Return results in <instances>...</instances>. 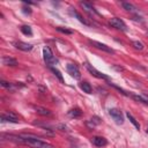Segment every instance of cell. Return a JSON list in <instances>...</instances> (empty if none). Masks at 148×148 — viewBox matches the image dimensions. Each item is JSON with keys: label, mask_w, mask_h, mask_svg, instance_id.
I'll list each match as a JSON object with an SVG mask.
<instances>
[{"label": "cell", "mask_w": 148, "mask_h": 148, "mask_svg": "<svg viewBox=\"0 0 148 148\" xmlns=\"http://www.w3.org/2000/svg\"><path fill=\"white\" fill-rule=\"evenodd\" d=\"M21 136H23V139H24L23 145H27V146H30V147H34V148H53L52 145L39 140L37 136H34V135H30V134H22Z\"/></svg>", "instance_id": "obj_1"}, {"label": "cell", "mask_w": 148, "mask_h": 148, "mask_svg": "<svg viewBox=\"0 0 148 148\" xmlns=\"http://www.w3.org/2000/svg\"><path fill=\"white\" fill-rule=\"evenodd\" d=\"M43 58H44L45 62H46L50 67H52L53 65L57 64V60L54 59L53 53H52V51H51V49H50L49 46H45V47L43 49Z\"/></svg>", "instance_id": "obj_2"}, {"label": "cell", "mask_w": 148, "mask_h": 148, "mask_svg": "<svg viewBox=\"0 0 148 148\" xmlns=\"http://www.w3.org/2000/svg\"><path fill=\"white\" fill-rule=\"evenodd\" d=\"M109 24L116 29H119V30H123V31H126L127 30V27L125 24V22L121 20V18H118V17H112L110 21H109Z\"/></svg>", "instance_id": "obj_3"}, {"label": "cell", "mask_w": 148, "mask_h": 148, "mask_svg": "<svg viewBox=\"0 0 148 148\" xmlns=\"http://www.w3.org/2000/svg\"><path fill=\"white\" fill-rule=\"evenodd\" d=\"M66 69H67L68 74H71V76H73L74 79L79 80V79L81 77V73H80V69H79V67H77L76 65H74V64H67V66H66Z\"/></svg>", "instance_id": "obj_4"}, {"label": "cell", "mask_w": 148, "mask_h": 148, "mask_svg": "<svg viewBox=\"0 0 148 148\" xmlns=\"http://www.w3.org/2000/svg\"><path fill=\"white\" fill-rule=\"evenodd\" d=\"M84 66H86V68L89 71V73H91L95 77H97V79H103V80H109V76H108V75H105V74H103V73H101V72H98V71H97L95 67H92L90 64L86 62Z\"/></svg>", "instance_id": "obj_5"}, {"label": "cell", "mask_w": 148, "mask_h": 148, "mask_svg": "<svg viewBox=\"0 0 148 148\" xmlns=\"http://www.w3.org/2000/svg\"><path fill=\"white\" fill-rule=\"evenodd\" d=\"M109 114L112 117V119L117 123V124H119V125H121L123 123H124V117H123V114H121V112L118 110V109H110L109 110Z\"/></svg>", "instance_id": "obj_6"}, {"label": "cell", "mask_w": 148, "mask_h": 148, "mask_svg": "<svg viewBox=\"0 0 148 148\" xmlns=\"http://www.w3.org/2000/svg\"><path fill=\"white\" fill-rule=\"evenodd\" d=\"M1 121H2V123L8 121V123H15V124H17L20 120H18V118H17L13 112H8V113H3V114L1 116Z\"/></svg>", "instance_id": "obj_7"}, {"label": "cell", "mask_w": 148, "mask_h": 148, "mask_svg": "<svg viewBox=\"0 0 148 148\" xmlns=\"http://www.w3.org/2000/svg\"><path fill=\"white\" fill-rule=\"evenodd\" d=\"M90 43H91V45H94L95 47H97V49H99V50H102V51H104V52L113 53V50H112L111 47H109L108 45L103 44V43H99V42H96V40H90Z\"/></svg>", "instance_id": "obj_8"}, {"label": "cell", "mask_w": 148, "mask_h": 148, "mask_svg": "<svg viewBox=\"0 0 148 148\" xmlns=\"http://www.w3.org/2000/svg\"><path fill=\"white\" fill-rule=\"evenodd\" d=\"M14 46L21 51H30L32 50V45L29 44V43H24V42H15L14 43Z\"/></svg>", "instance_id": "obj_9"}, {"label": "cell", "mask_w": 148, "mask_h": 148, "mask_svg": "<svg viewBox=\"0 0 148 148\" xmlns=\"http://www.w3.org/2000/svg\"><path fill=\"white\" fill-rule=\"evenodd\" d=\"M91 142H92V145H95L96 147H104V146H106V143H108L106 139L103 138V136H94V138L91 139Z\"/></svg>", "instance_id": "obj_10"}, {"label": "cell", "mask_w": 148, "mask_h": 148, "mask_svg": "<svg viewBox=\"0 0 148 148\" xmlns=\"http://www.w3.org/2000/svg\"><path fill=\"white\" fill-rule=\"evenodd\" d=\"M80 6L87 12V13H89V14H96V15H98V13H97V10L89 3V2H80Z\"/></svg>", "instance_id": "obj_11"}, {"label": "cell", "mask_w": 148, "mask_h": 148, "mask_svg": "<svg viewBox=\"0 0 148 148\" xmlns=\"http://www.w3.org/2000/svg\"><path fill=\"white\" fill-rule=\"evenodd\" d=\"M2 64L6 66H16L17 65V60L12 58V57H3L2 58Z\"/></svg>", "instance_id": "obj_12"}, {"label": "cell", "mask_w": 148, "mask_h": 148, "mask_svg": "<svg viewBox=\"0 0 148 148\" xmlns=\"http://www.w3.org/2000/svg\"><path fill=\"white\" fill-rule=\"evenodd\" d=\"M35 110L40 116H50L51 114V111L46 108H43V106H35Z\"/></svg>", "instance_id": "obj_13"}, {"label": "cell", "mask_w": 148, "mask_h": 148, "mask_svg": "<svg viewBox=\"0 0 148 148\" xmlns=\"http://www.w3.org/2000/svg\"><path fill=\"white\" fill-rule=\"evenodd\" d=\"M131 97L140 103H143V104H148V97L145 96V95H131Z\"/></svg>", "instance_id": "obj_14"}, {"label": "cell", "mask_w": 148, "mask_h": 148, "mask_svg": "<svg viewBox=\"0 0 148 148\" xmlns=\"http://www.w3.org/2000/svg\"><path fill=\"white\" fill-rule=\"evenodd\" d=\"M69 12H71V14H72V15H74V16H75V17H76L81 23H83V24H86V25H88V24H89V23H88V22H87L82 16H81V14H80V13H77L76 10H74L73 8H71V9H69Z\"/></svg>", "instance_id": "obj_15"}, {"label": "cell", "mask_w": 148, "mask_h": 148, "mask_svg": "<svg viewBox=\"0 0 148 148\" xmlns=\"http://www.w3.org/2000/svg\"><path fill=\"white\" fill-rule=\"evenodd\" d=\"M68 114H69L71 117H73V118H79V117L82 116V111H81L79 108H74V109H71V110L68 111Z\"/></svg>", "instance_id": "obj_16"}, {"label": "cell", "mask_w": 148, "mask_h": 148, "mask_svg": "<svg viewBox=\"0 0 148 148\" xmlns=\"http://www.w3.org/2000/svg\"><path fill=\"white\" fill-rule=\"evenodd\" d=\"M80 88L83 90V92H87V94H90L91 92V86L88 83V82H80Z\"/></svg>", "instance_id": "obj_17"}, {"label": "cell", "mask_w": 148, "mask_h": 148, "mask_svg": "<svg viewBox=\"0 0 148 148\" xmlns=\"http://www.w3.org/2000/svg\"><path fill=\"white\" fill-rule=\"evenodd\" d=\"M121 6H123L124 9H126L127 12H132V13L136 12V8H135L132 3H130V2H121Z\"/></svg>", "instance_id": "obj_18"}, {"label": "cell", "mask_w": 148, "mask_h": 148, "mask_svg": "<svg viewBox=\"0 0 148 148\" xmlns=\"http://www.w3.org/2000/svg\"><path fill=\"white\" fill-rule=\"evenodd\" d=\"M126 116H127V118L130 119V121L134 125V127H135V128H138V130H140V124L136 121V119H135V118H134L130 112H126Z\"/></svg>", "instance_id": "obj_19"}, {"label": "cell", "mask_w": 148, "mask_h": 148, "mask_svg": "<svg viewBox=\"0 0 148 148\" xmlns=\"http://www.w3.org/2000/svg\"><path fill=\"white\" fill-rule=\"evenodd\" d=\"M21 32L24 34V35H29V36L32 35V30H31V28L29 25H22L21 27Z\"/></svg>", "instance_id": "obj_20"}, {"label": "cell", "mask_w": 148, "mask_h": 148, "mask_svg": "<svg viewBox=\"0 0 148 148\" xmlns=\"http://www.w3.org/2000/svg\"><path fill=\"white\" fill-rule=\"evenodd\" d=\"M51 68V71H52V73L59 79V81H61V82H64V77H62V75H61V73H60V71H58L57 68H54V67H50Z\"/></svg>", "instance_id": "obj_21"}, {"label": "cell", "mask_w": 148, "mask_h": 148, "mask_svg": "<svg viewBox=\"0 0 148 148\" xmlns=\"http://www.w3.org/2000/svg\"><path fill=\"white\" fill-rule=\"evenodd\" d=\"M132 45H133L136 50H140V51L143 50V44H142L141 42H139V40H133V42H132Z\"/></svg>", "instance_id": "obj_22"}, {"label": "cell", "mask_w": 148, "mask_h": 148, "mask_svg": "<svg viewBox=\"0 0 148 148\" xmlns=\"http://www.w3.org/2000/svg\"><path fill=\"white\" fill-rule=\"evenodd\" d=\"M57 30H58L59 32H62V34H66V35H72V34H73V30H69V29H67V28L58 27V28H57Z\"/></svg>", "instance_id": "obj_23"}, {"label": "cell", "mask_w": 148, "mask_h": 148, "mask_svg": "<svg viewBox=\"0 0 148 148\" xmlns=\"http://www.w3.org/2000/svg\"><path fill=\"white\" fill-rule=\"evenodd\" d=\"M0 83H1V86H2L3 88H8V89H13V88H14L13 83H10V82H7V81H1Z\"/></svg>", "instance_id": "obj_24"}, {"label": "cell", "mask_w": 148, "mask_h": 148, "mask_svg": "<svg viewBox=\"0 0 148 148\" xmlns=\"http://www.w3.org/2000/svg\"><path fill=\"white\" fill-rule=\"evenodd\" d=\"M110 86H112L113 88H116L117 90H119V91H120V92H121L123 95H125V96H130V94H128V92H126V91H125L124 89H121V88H119L118 86H116V84H113V83H110Z\"/></svg>", "instance_id": "obj_25"}, {"label": "cell", "mask_w": 148, "mask_h": 148, "mask_svg": "<svg viewBox=\"0 0 148 148\" xmlns=\"http://www.w3.org/2000/svg\"><path fill=\"white\" fill-rule=\"evenodd\" d=\"M90 121H91V126H92V127H94L95 125L101 124V120H99V118H98V117H92V118L90 119Z\"/></svg>", "instance_id": "obj_26"}, {"label": "cell", "mask_w": 148, "mask_h": 148, "mask_svg": "<svg viewBox=\"0 0 148 148\" xmlns=\"http://www.w3.org/2000/svg\"><path fill=\"white\" fill-rule=\"evenodd\" d=\"M22 12L25 13V14H31V9H30L29 7H28V8H27V7H23V8H22Z\"/></svg>", "instance_id": "obj_27"}, {"label": "cell", "mask_w": 148, "mask_h": 148, "mask_svg": "<svg viewBox=\"0 0 148 148\" xmlns=\"http://www.w3.org/2000/svg\"><path fill=\"white\" fill-rule=\"evenodd\" d=\"M146 132H147V133H148V126H147V128H146Z\"/></svg>", "instance_id": "obj_28"}]
</instances>
